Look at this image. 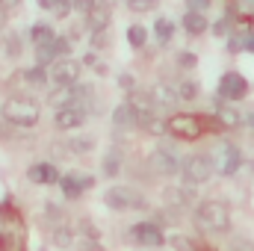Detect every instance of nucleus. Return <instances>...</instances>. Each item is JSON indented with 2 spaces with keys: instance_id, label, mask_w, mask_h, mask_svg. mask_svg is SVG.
Here are the masks:
<instances>
[{
  "instance_id": "nucleus-1",
  "label": "nucleus",
  "mask_w": 254,
  "mask_h": 251,
  "mask_svg": "<svg viewBox=\"0 0 254 251\" xmlns=\"http://www.w3.org/2000/svg\"><path fill=\"white\" fill-rule=\"evenodd\" d=\"M192 222L201 234H225L231 228V207L225 201H216V198H207L195 207L192 213Z\"/></svg>"
},
{
  "instance_id": "nucleus-2",
  "label": "nucleus",
  "mask_w": 254,
  "mask_h": 251,
  "mask_svg": "<svg viewBox=\"0 0 254 251\" xmlns=\"http://www.w3.org/2000/svg\"><path fill=\"white\" fill-rule=\"evenodd\" d=\"M39 119H42V107L24 95L6 98L0 107V122H6L9 127H36Z\"/></svg>"
},
{
  "instance_id": "nucleus-3",
  "label": "nucleus",
  "mask_w": 254,
  "mask_h": 251,
  "mask_svg": "<svg viewBox=\"0 0 254 251\" xmlns=\"http://www.w3.org/2000/svg\"><path fill=\"white\" fill-rule=\"evenodd\" d=\"M207 127H216L213 122L207 125L204 116H192V113H178L172 119H166V133L181 139V142H192V139H201L207 133Z\"/></svg>"
},
{
  "instance_id": "nucleus-4",
  "label": "nucleus",
  "mask_w": 254,
  "mask_h": 251,
  "mask_svg": "<svg viewBox=\"0 0 254 251\" xmlns=\"http://www.w3.org/2000/svg\"><path fill=\"white\" fill-rule=\"evenodd\" d=\"M210 160H213V172H219V175H225V178H234V175L240 172V166H243V151H240L234 142H219V145L213 148Z\"/></svg>"
},
{
  "instance_id": "nucleus-5",
  "label": "nucleus",
  "mask_w": 254,
  "mask_h": 251,
  "mask_svg": "<svg viewBox=\"0 0 254 251\" xmlns=\"http://www.w3.org/2000/svg\"><path fill=\"white\" fill-rule=\"evenodd\" d=\"M104 204L116 213H127V210L145 207V198H142V192H136L130 187H110L104 192Z\"/></svg>"
},
{
  "instance_id": "nucleus-6",
  "label": "nucleus",
  "mask_w": 254,
  "mask_h": 251,
  "mask_svg": "<svg viewBox=\"0 0 254 251\" xmlns=\"http://www.w3.org/2000/svg\"><path fill=\"white\" fill-rule=\"evenodd\" d=\"M80 80V63L71 60V57H63L54 65H48V83L57 86V89H68Z\"/></svg>"
},
{
  "instance_id": "nucleus-7",
  "label": "nucleus",
  "mask_w": 254,
  "mask_h": 251,
  "mask_svg": "<svg viewBox=\"0 0 254 251\" xmlns=\"http://www.w3.org/2000/svg\"><path fill=\"white\" fill-rule=\"evenodd\" d=\"M181 175H184V181L192 184V187L207 184L210 175H213V160H210V154H192V157H187L184 166H181Z\"/></svg>"
},
{
  "instance_id": "nucleus-8",
  "label": "nucleus",
  "mask_w": 254,
  "mask_h": 251,
  "mask_svg": "<svg viewBox=\"0 0 254 251\" xmlns=\"http://www.w3.org/2000/svg\"><path fill=\"white\" fill-rule=\"evenodd\" d=\"M249 95V80L237 71H228L222 80H219V101L225 104H234V101H243Z\"/></svg>"
},
{
  "instance_id": "nucleus-9",
  "label": "nucleus",
  "mask_w": 254,
  "mask_h": 251,
  "mask_svg": "<svg viewBox=\"0 0 254 251\" xmlns=\"http://www.w3.org/2000/svg\"><path fill=\"white\" fill-rule=\"evenodd\" d=\"M130 243H136V246H145V249H160L163 246V228L157 225V222H136L130 231Z\"/></svg>"
},
{
  "instance_id": "nucleus-10",
  "label": "nucleus",
  "mask_w": 254,
  "mask_h": 251,
  "mask_svg": "<svg viewBox=\"0 0 254 251\" xmlns=\"http://www.w3.org/2000/svg\"><path fill=\"white\" fill-rule=\"evenodd\" d=\"M89 122V110L80 107V104H68V107H60L54 113V127L57 130H77Z\"/></svg>"
},
{
  "instance_id": "nucleus-11",
  "label": "nucleus",
  "mask_w": 254,
  "mask_h": 251,
  "mask_svg": "<svg viewBox=\"0 0 254 251\" xmlns=\"http://www.w3.org/2000/svg\"><path fill=\"white\" fill-rule=\"evenodd\" d=\"M151 166H154V172L157 175H163V178H172V175H181V166H184V160L172 151V148H154V154H151Z\"/></svg>"
},
{
  "instance_id": "nucleus-12",
  "label": "nucleus",
  "mask_w": 254,
  "mask_h": 251,
  "mask_svg": "<svg viewBox=\"0 0 254 251\" xmlns=\"http://www.w3.org/2000/svg\"><path fill=\"white\" fill-rule=\"evenodd\" d=\"M68 51H71V42H68L65 36H57L54 42H48V45L36 48V65L48 68V65H54L57 60H63V57H68Z\"/></svg>"
},
{
  "instance_id": "nucleus-13",
  "label": "nucleus",
  "mask_w": 254,
  "mask_h": 251,
  "mask_svg": "<svg viewBox=\"0 0 254 251\" xmlns=\"http://www.w3.org/2000/svg\"><path fill=\"white\" fill-rule=\"evenodd\" d=\"M60 187H63V195L68 201H74V198H80L86 189L95 187V178L92 175H77V172H68L60 178Z\"/></svg>"
},
{
  "instance_id": "nucleus-14",
  "label": "nucleus",
  "mask_w": 254,
  "mask_h": 251,
  "mask_svg": "<svg viewBox=\"0 0 254 251\" xmlns=\"http://www.w3.org/2000/svg\"><path fill=\"white\" fill-rule=\"evenodd\" d=\"M148 98H151V104L157 107V110H172V107H178L181 104V98H178V86L175 83H154V89L148 92Z\"/></svg>"
},
{
  "instance_id": "nucleus-15",
  "label": "nucleus",
  "mask_w": 254,
  "mask_h": 251,
  "mask_svg": "<svg viewBox=\"0 0 254 251\" xmlns=\"http://www.w3.org/2000/svg\"><path fill=\"white\" fill-rule=\"evenodd\" d=\"M27 178L33 181V184H42V187H51V184H60V169L54 166V163H33L30 169H27Z\"/></svg>"
},
{
  "instance_id": "nucleus-16",
  "label": "nucleus",
  "mask_w": 254,
  "mask_h": 251,
  "mask_svg": "<svg viewBox=\"0 0 254 251\" xmlns=\"http://www.w3.org/2000/svg\"><path fill=\"white\" fill-rule=\"evenodd\" d=\"M113 125L119 127V130H133V127H142V116L136 113V107L125 101V104H119L116 107V113H113Z\"/></svg>"
},
{
  "instance_id": "nucleus-17",
  "label": "nucleus",
  "mask_w": 254,
  "mask_h": 251,
  "mask_svg": "<svg viewBox=\"0 0 254 251\" xmlns=\"http://www.w3.org/2000/svg\"><path fill=\"white\" fill-rule=\"evenodd\" d=\"M107 24H110V6L98 0V6L86 15V27H89L92 33H104V30H107Z\"/></svg>"
},
{
  "instance_id": "nucleus-18",
  "label": "nucleus",
  "mask_w": 254,
  "mask_h": 251,
  "mask_svg": "<svg viewBox=\"0 0 254 251\" xmlns=\"http://www.w3.org/2000/svg\"><path fill=\"white\" fill-rule=\"evenodd\" d=\"M207 27H210L207 15H201V12H187V15H184V30H187L190 36H201V33H207Z\"/></svg>"
},
{
  "instance_id": "nucleus-19",
  "label": "nucleus",
  "mask_w": 254,
  "mask_h": 251,
  "mask_svg": "<svg viewBox=\"0 0 254 251\" xmlns=\"http://www.w3.org/2000/svg\"><path fill=\"white\" fill-rule=\"evenodd\" d=\"M54 39H57V33H54L51 24H33V27H30V42H33V48H42V45H48V42H54Z\"/></svg>"
},
{
  "instance_id": "nucleus-20",
  "label": "nucleus",
  "mask_w": 254,
  "mask_h": 251,
  "mask_svg": "<svg viewBox=\"0 0 254 251\" xmlns=\"http://www.w3.org/2000/svg\"><path fill=\"white\" fill-rule=\"evenodd\" d=\"M216 119H222V127H237V125H243V116H240L234 107H228L225 101H219V107H216Z\"/></svg>"
},
{
  "instance_id": "nucleus-21",
  "label": "nucleus",
  "mask_w": 254,
  "mask_h": 251,
  "mask_svg": "<svg viewBox=\"0 0 254 251\" xmlns=\"http://www.w3.org/2000/svg\"><path fill=\"white\" fill-rule=\"evenodd\" d=\"M172 36H175V24H172L169 18H160V21L154 24V39H157L160 45H166V42H172Z\"/></svg>"
},
{
  "instance_id": "nucleus-22",
  "label": "nucleus",
  "mask_w": 254,
  "mask_h": 251,
  "mask_svg": "<svg viewBox=\"0 0 254 251\" xmlns=\"http://www.w3.org/2000/svg\"><path fill=\"white\" fill-rule=\"evenodd\" d=\"M127 42H130V48H145V42H148V30H145L142 24H133V27L127 30Z\"/></svg>"
},
{
  "instance_id": "nucleus-23",
  "label": "nucleus",
  "mask_w": 254,
  "mask_h": 251,
  "mask_svg": "<svg viewBox=\"0 0 254 251\" xmlns=\"http://www.w3.org/2000/svg\"><path fill=\"white\" fill-rule=\"evenodd\" d=\"M95 148V142L89 139V136H77V139H68V145H65V151H71V154H89Z\"/></svg>"
},
{
  "instance_id": "nucleus-24",
  "label": "nucleus",
  "mask_w": 254,
  "mask_h": 251,
  "mask_svg": "<svg viewBox=\"0 0 254 251\" xmlns=\"http://www.w3.org/2000/svg\"><path fill=\"white\" fill-rule=\"evenodd\" d=\"M122 172V154L119 151H110L107 157H104V175L107 178H116Z\"/></svg>"
},
{
  "instance_id": "nucleus-25",
  "label": "nucleus",
  "mask_w": 254,
  "mask_h": 251,
  "mask_svg": "<svg viewBox=\"0 0 254 251\" xmlns=\"http://www.w3.org/2000/svg\"><path fill=\"white\" fill-rule=\"evenodd\" d=\"M24 80H27V83H33V86H42V83H48V68L33 65V68H27V71H24Z\"/></svg>"
},
{
  "instance_id": "nucleus-26",
  "label": "nucleus",
  "mask_w": 254,
  "mask_h": 251,
  "mask_svg": "<svg viewBox=\"0 0 254 251\" xmlns=\"http://www.w3.org/2000/svg\"><path fill=\"white\" fill-rule=\"evenodd\" d=\"M178 98H181V101H195V98H198V83H195V80L178 83Z\"/></svg>"
},
{
  "instance_id": "nucleus-27",
  "label": "nucleus",
  "mask_w": 254,
  "mask_h": 251,
  "mask_svg": "<svg viewBox=\"0 0 254 251\" xmlns=\"http://www.w3.org/2000/svg\"><path fill=\"white\" fill-rule=\"evenodd\" d=\"M54 243H57L60 249L71 246V243H74V231H71V228H65V225H60V228L54 231Z\"/></svg>"
},
{
  "instance_id": "nucleus-28",
  "label": "nucleus",
  "mask_w": 254,
  "mask_h": 251,
  "mask_svg": "<svg viewBox=\"0 0 254 251\" xmlns=\"http://www.w3.org/2000/svg\"><path fill=\"white\" fill-rule=\"evenodd\" d=\"M225 251H254V246L249 240H243V237H234V240H228Z\"/></svg>"
},
{
  "instance_id": "nucleus-29",
  "label": "nucleus",
  "mask_w": 254,
  "mask_h": 251,
  "mask_svg": "<svg viewBox=\"0 0 254 251\" xmlns=\"http://www.w3.org/2000/svg\"><path fill=\"white\" fill-rule=\"evenodd\" d=\"M95 6H98V0H74V6H71V9H74V12H80V15L86 18Z\"/></svg>"
},
{
  "instance_id": "nucleus-30",
  "label": "nucleus",
  "mask_w": 254,
  "mask_h": 251,
  "mask_svg": "<svg viewBox=\"0 0 254 251\" xmlns=\"http://www.w3.org/2000/svg\"><path fill=\"white\" fill-rule=\"evenodd\" d=\"M127 6L133 12H151V9H157V0H130Z\"/></svg>"
},
{
  "instance_id": "nucleus-31",
  "label": "nucleus",
  "mask_w": 254,
  "mask_h": 251,
  "mask_svg": "<svg viewBox=\"0 0 254 251\" xmlns=\"http://www.w3.org/2000/svg\"><path fill=\"white\" fill-rule=\"evenodd\" d=\"M213 33H216V36H228V33H231V15L219 18V21L213 24Z\"/></svg>"
},
{
  "instance_id": "nucleus-32",
  "label": "nucleus",
  "mask_w": 254,
  "mask_h": 251,
  "mask_svg": "<svg viewBox=\"0 0 254 251\" xmlns=\"http://www.w3.org/2000/svg\"><path fill=\"white\" fill-rule=\"evenodd\" d=\"M210 3H213V0H187V12H201V15H204V12L210 9Z\"/></svg>"
},
{
  "instance_id": "nucleus-33",
  "label": "nucleus",
  "mask_w": 254,
  "mask_h": 251,
  "mask_svg": "<svg viewBox=\"0 0 254 251\" xmlns=\"http://www.w3.org/2000/svg\"><path fill=\"white\" fill-rule=\"evenodd\" d=\"M18 45H21V42H18V36H9V45H6V54H9V57H18V54H21V48H18Z\"/></svg>"
},
{
  "instance_id": "nucleus-34",
  "label": "nucleus",
  "mask_w": 254,
  "mask_h": 251,
  "mask_svg": "<svg viewBox=\"0 0 254 251\" xmlns=\"http://www.w3.org/2000/svg\"><path fill=\"white\" fill-rule=\"evenodd\" d=\"M18 6H21V0H0V9H3L6 15H9V12H15Z\"/></svg>"
},
{
  "instance_id": "nucleus-35",
  "label": "nucleus",
  "mask_w": 254,
  "mask_h": 251,
  "mask_svg": "<svg viewBox=\"0 0 254 251\" xmlns=\"http://www.w3.org/2000/svg\"><path fill=\"white\" fill-rule=\"evenodd\" d=\"M178 63H181V65H190V68H192V65H195V57H192V54H181V57H178Z\"/></svg>"
},
{
  "instance_id": "nucleus-36",
  "label": "nucleus",
  "mask_w": 254,
  "mask_h": 251,
  "mask_svg": "<svg viewBox=\"0 0 254 251\" xmlns=\"http://www.w3.org/2000/svg\"><path fill=\"white\" fill-rule=\"evenodd\" d=\"M240 6H243V9H246V12H249V15H254V0H243V3H240Z\"/></svg>"
},
{
  "instance_id": "nucleus-37",
  "label": "nucleus",
  "mask_w": 254,
  "mask_h": 251,
  "mask_svg": "<svg viewBox=\"0 0 254 251\" xmlns=\"http://www.w3.org/2000/svg\"><path fill=\"white\" fill-rule=\"evenodd\" d=\"M246 51H252V54H254V36H249V42H246Z\"/></svg>"
},
{
  "instance_id": "nucleus-38",
  "label": "nucleus",
  "mask_w": 254,
  "mask_h": 251,
  "mask_svg": "<svg viewBox=\"0 0 254 251\" xmlns=\"http://www.w3.org/2000/svg\"><path fill=\"white\" fill-rule=\"evenodd\" d=\"M6 18H9V15H6V12H3V9H0V30H3V27H6Z\"/></svg>"
},
{
  "instance_id": "nucleus-39",
  "label": "nucleus",
  "mask_w": 254,
  "mask_h": 251,
  "mask_svg": "<svg viewBox=\"0 0 254 251\" xmlns=\"http://www.w3.org/2000/svg\"><path fill=\"white\" fill-rule=\"evenodd\" d=\"M252 122H254V116H252Z\"/></svg>"
}]
</instances>
